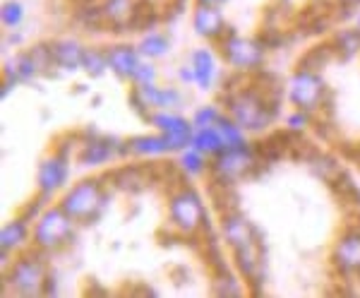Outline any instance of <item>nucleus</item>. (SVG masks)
Masks as SVG:
<instances>
[{"label":"nucleus","mask_w":360,"mask_h":298,"mask_svg":"<svg viewBox=\"0 0 360 298\" xmlns=\"http://www.w3.org/2000/svg\"><path fill=\"white\" fill-rule=\"evenodd\" d=\"M226 108H229V116L238 120V125L250 132L266 130L276 118V99L266 94V87L262 85L236 89L226 99Z\"/></svg>","instance_id":"obj_1"},{"label":"nucleus","mask_w":360,"mask_h":298,"mask_svg":"<svg viewBox=\"0 0 360 298\" xmlns=\"http://www.w3.org/2000/svg\"><path fill=\"white\" fill-rule=\"evenodd\" d=\"M75 236H77V221L58 204V207L44 209L41 217L34 221L32 248L44 255L58 253V250H63L65 245L72 243Z\"/></svg>","instance_id":"obj_2"},{"label":"nucleus","mask_w":360,"mask_h":298,"mask_svg":"<svg viewBox=\"0 0 360 298\" xmlns=\"http://www.w3.org/2000/svg\"><path fill=\"white\" fill-rule=\"evenodd\" d=\"M108 195L98 178H84L60 197V207L77 224H94L106 209Z\"/></svg>","instance_id":"obj_3"},{"label":"nucleus","mask_w":360,"mask_h":298,"mask_svg":"<svg viewBox=\"0 0 360 298\" xmlns=\"http://www.w3.org/2000/svg\"><path fill=\"white\" fill-rule=\"evenodd\" d=\"M205 224V204L200 192L193 188H178L168 197V226L178 236H195Z\"/></svg>","instance_id":"obj_4"},{"label":"nucleus","mask_w":360,"mask_h":298,"mask_svg":"<svg viewBox=\"0 0 360 298\" xmlns=\"http://www.w3.org/2000/svg\"><path fill=\"white\" fill-rule=\"evenodd\" d=\"M46 277H49V270H46L44 253L34 248L32 253L20 255L10 265V270H5V282L10 284L13 294L17 296H41Z\"/></svg>","instance_id":"obj_5"},{"label":"nucleus","mask_w":360,"mask_h":298,"mask_svg":"<svg viewBox=\"0 0 360 298\" xmlns=\"http://www.w3.org/2000/svg\"><path fill=\"white\" fill-rule=\"evenodd\" d=\"M219 51L226 66H231L236 73H255V70L262 68L264 56H266V46L259 39H245L238 37L236 32L226 34L219 41Z\"/></svg>","instance_id":"obj_6"},{"label":"nucleus","mask_w":360,"mask_h":298,"mask_svg":"<svg viewBox=\"0 0 360 298\" xmlns=\"http://www.w3.org/2000/svg\"><path fill=\"white\" fill-rule=\"evenodd\" d=\"M255 166H257V149L245 142L243 147L224 149L219 156H214L209 171H212V178L217 185H231L236 180L250 176Z\"/></svg>","instance_id":"obj_7"},{"label":"nucleus","mask_w":360,"mask_h":298,"mask_svg":"<svg viewBox=\"0 0 360 298\" xmlns=\"http://www.w3.org/2000/svg\"><path fill=\"white\" fill-rule=\"evenodd\" d=\"M288 99L295 108L307 111V113H315L324 106V101L329 99V89L324 85V80L319 77L315 70L298 68L288 80Z\"/></svg>","instance_id":"obj_8"},{"label":"nucleus","mask_w":360,"mask_h":298,"mask_svg":"<svg viewBox=\"0 0 360 298\" xmlns=\"http://www.w3.org/2000/svg\"><path fill=\"white\" fill-rule=\"evenodd\" d=\"M149 123H152L156 130L166 137L171 151H183L190 147V142H193L195 125H193V120L183 118V116L171 113V111H154Z\"/></svg>","instance_id":"obj_9"},{"label":"nucleus","mask_w":360,"mask_h":298,"mask_svg":"<svg viewBox=\"0 0 360 298\" xmlns=\"http://www.w3.org/2000/svg\"><path fill=\"white\" fill-rule=\"evenodd\" d=\"M68 176H70V156L60 154V151H53V154H49L39 163L37 188L41 195L51 197L68 183Z\"/></svg>","instance_id":"obj_10"},{"label":"nucleus","mask_w":360,"mask_h":298,"mask_svg":"<svg viewBox=\"0 0 360 298\" xmlns=\"http://www.w3.org/2000/svg\"><path fill=\"white\" fill-rule=\"evenodd\" d=\"M193 29L197 37L212 41V44H219L226 34L231 32V27L226 25V17L221 13V8L217 5H195V13H193Z\"/></svg>","instance_id":"obj_11"},{"label":"nucleus","mask_w":360,"mask_h":298,"mask_svg":"<svg viewBox=\"0 0 360 298\" xmlns=\"http://www.w3.org/2000/svg\"><path fill=\"white\" fill-rule=\"evenodd\" d=\"M332 262L341 274H360V229H348L336 238Z\"/></svg>","instance_id":"obj_12"},{"label":"nucleus","mask_w":360,"mask_h":298,"mask_svg":"<svg viewBox=\"0 0 360 298\" xmlns=\"http://www.w3.org/2000/svg\"><path fill=\"white\" fill-rule=\"evenodd\" d=\"M221 236L224 241L231 245L233 250H240V248H250V245H257V233H255L252 224L243 217L240 212L236 209H229L224 212L221 217Z\"/></svg>","instance_id":"obj_13"},{"label":"nucleus","mask_w":360,"mask_h":298,"mask_svg":"<svg viewBox=\"0 0 360 298\" xmlns=\"http://www.w3.org/2000/svg\"><path fill=\"white\" fill-rule=\"evenodd\" d=\"M106 51H108V68H111V73L115 75V77L132 80L137 66L142 63L139 61V56L142 54H139L135 46H130V44H115Z\"/></svg>","instance_id":"obj_14"},{"label":"nucleus","mask_w":360,"mask_h":298,"mask_svg":"<svg viewBox=\"0 0 360 298\" xmlns=\"http://www.w3.org/2000/svg\"><path fill=\"white\" fill-rule=\"evenodd\" d=\"M171 151L166 137L161 135H137L120 144V154L125 156H164Z\"/></svg>","instance_id":"obj_15"},{"label":"nucleus","mask_w":360,"mask_h":298,"mask_svg":"<svg viewBox=\"0 0 360 298\" xmlns=\"http://www.w3.org/2000/svg\"><path fill=\"white\" fill-rule=\"evenodd\" d=\"M120 149H115V142L111 137H89L86 142L79 144V161L86 166H101L108 159H113V154Z\"/></svg>","instance_id":"obj_16"},{"label":"nucleus","mask_w":360,"mask_h":298,"mask_svg":"<svg viewBox=\"0 0 360 298\" xmlns=\"http://www.w3.org/2000/svg\"><path fill=\"white\" fill-rule=\"evenodd\" d=\"M53 49L56 66L65 73H75V70L82 68V58H84V46L75 39H58L51 44Z\"/></svg>","instance_id":"obj_17"},{"label":"nucleus","mask_w":360,"mask_h":298,"mask_svg":"<svg viewBox=\"0 0 360 298\" xmlns=\"http://www.w3.org/2000/svg\"><path fill=\"white\" fill-rule=\"evenodd\" d=\"M101 13L108 27L123 29V27H132L137 15V5L135 0H103Z\"/></svg>","instance_id":"obj_18"},{"label":"nucleus","mask_w":360,"mask_h":298,"mask_svg":"<svg viewBox=\"0 0 360 298\" xmlns=\"http://www.w3.org/2000/svg\"><path fill=\"white\" fill-rule=\"evenodd\" d=\"M190 66H193L195 73V85L200 89H212L214 80H217V58L209 49H197L193 51V58H190Z\"/></svg>","instance_id":"obj_19"},{"label":"nucleus","mask_w":360,"mask_h":298,"mask_svg":"<svg viewBox=\"0 0 360 298\" xmlns=\"http://www.w3.org/2000/svg\"><path fill=\"white\" fill-rule=\"evenodd\" d=\"M139 92V97L144 99L149 108H156V111H168L173 106H178L183 101V97L178 94L173 87H156V85H142V87H135Z\"/></svg>","instance_id":"obj_20"},{"label":"nucleus","mask_w":360,"mask_h":298,"mask_svg":"<svg viewBox=\"0 0 360 298\" xmlns=\"http://www.w3.org/2000/svg\"><path fill=\"white\" fill-rule=\"evenodd\" d=\"M41 73L37 66V61L32 58V54H17L15 58H10L8 63H5V80L10 82H32L37 75Z\"/></svg>","instance_id":"obj_21"},{"label":"nucleus","mask_w":360,"mask_h":298,"mask_svg":"<svg viewBox=\"0 0 360 298\" xmlns=\"http://www.w3.org/2000/svg\"><path fill=\"white\" fill-rule=\"evenodd\" d=\"M29 224H32V221H27L25 217L10 219L8 224L0 229V250L13 253V250L22 248V245L29 241Z\"/></svg>","instance_id":"obj_22"},{"label":"nucleus","mask_w":360,"mask_h":298,"mask_svg":"<svg viewBox=\"0 0 360 298\" xmlns=\"http://www.w3.org/2000/svg\"><path fill=\"white\" fill-rule=\"evenodd\" d=\"M190 147L200 149L205 156H219L221 151L226 149L224 147V139L221 135H219L217 125L214 128H197V130L193 132V142H190Z\"/></svg>","instance_id":"obj_23"},{"label":"nucleus","mask_w":360,"mask_h":298,"mask_svg":"<svg viewBox=\"0 0 360 298\" xmlns=\"http://www.w3.org/2000/svg\"><path fill=\"white\" fill-rule=\"evenodd\" d=\"M217 130L219 135L224 139V147L226 149H233V147H243L245 144V128L238 125V120L233 116L221 113V118L217 120Z\"/></svg>","instance_id":"obj_24"},{"label":"nucleus","mask_w":360,"mask_h":298,"mask_svg":"<svg viewBox=\"0 0 360 298\" xmlns=\"http://www.w3.org/2000/svg\"><path fill=\"white\" fill-rule=\"evenodd\" d=\"M168 49H171V41H168L166 34H161V32L144 34L137 44V51L144 58H164L168 54Z\"/></svg>","instance_id":"obj_25"},{"label":"nucleus","mask_w":360,"mask_h":298,"mask_svg":"<svg viewBox=\"0 0 360 298\" xmlns=\"http://www.w3.org/2000/svg\"><path fill=\"white\" fill-rule=\"evenodd\" d=\"M180 171L188 173V176H202V173L209 171V163H207V156L202 154L200 149L195 147H188L180 151Z\"/></svg>","instance_id":"obj_26"},{"label":"nucleus","mask_w":360,"mask_h":298,"mask_svg":"<svg viewBox=\"0 0 360 298\" xmlns=\"http://www.w3.org/2000/svg\"><path fill=\"white\" fill-rule=\"evenodd\" d=\"M82 70L91 77H101L108 68V51L106 49H84V58H82Z\"/></svg>","instance_id":"obj_27"},{"label":"nucleus","mask_w":360,"mask_h":298,"mask_svg":"<svg viewBox=\"0 0 360 298\" xmlns=\"http://www.w3.org/2000/svg\"><path fill=\"white\" fill-rule=\"evenodd\" d=\"M334 51L336 54H341L344 58H351L360 54V29H341V32H336V37L332 41Z\"/></svg>","instance_id":"obj_28"},{"label":"nucleus","mask_w":360,"mask_h":298,"mask_svg":"<svg viewBox=\"0 0 360 298\" xmlns=\"http://www.w3.org/2000/svg\"><path fill=\"white\" fill-rule=\"evenodd\" d=\"M236 253V267L245 279H252L259 270V258H257V245H250V248L233 250Z\"/></svg>","instance_id":"obj_29"},{"label":"nucleus","mask_w":360,"mask_h":298,"mask_svg":"<svg viewBox=\"0 0 360 298\" xmlns=\"http://www.w3.org/2000/svg\"><path fill=\"white\" fill-rule=\"evenodd\" d=\"M0 20H3L5 29L20 27L22 20H25V5L17 3V0H8V3H3V13H0Z\"/></svg>","instance_id":"obj_30"},{"label":"nucleus","mask_w":360,"mask_h":298,"mask_svg":"<svg viewBox=\"0 0 360 298\" xmlns=\"http://www.w3.org/2000/svg\"><path fill=\"white\" fill-rule=\"evenodd\" d=\"M219 118H221V111H219L217 106H202V108L195 111L193 125H195V130L197 128H214Z\"/></svg>","instance_id":"obj_31"},{"label":"nucleus","mask_w":360,"mask_h":298,"mask_svg":"<svg viewBox=\"0 0 360 298\" xmlns=\"http://www.w3.org/2000/svg\"><path fill=\"white\" fill-rule=\"evenodd\" d=\"M29 54H32V58L37 61V66H39L41 73H49V70L56 66V58H53V49H51V44L34 46Z\"/></svg>","instance_id":"obj_32"},{"label":"nucleus","mask_w":360,"mask_h":298,"mask_svg":"<svg viewBox=\"0 0 360 298\" xmlns=\"http://www.w3.org/2000/svg\"><path fill=\"white\" fill-rule=\"evenodd\" d=\"M132 85L135 87H142V85H156V68L152 63H139L135 75H132Z\"/></svg>","instance_id":"obj_33"},{"label":"nucleus","mask_w":360,"mask_h":298,"mask_svg":"<svg viewBox=\"0 0 360 298\" xmlns=\"http://www.w3.org/2000/svg\"><path fill=\"white\" fill-rule=\"evenodd\" d=\"M307 123H310V113H307V111H300V108H295L286 118V125L291 132H303L307 128Z\"/></svg>","instance_id":"obj_34"},{"label":"nucleus","mask_w":360,"mask_h":298,"mask_svg":"<svg viewBox=\"0 0 360 298\" xmlns=\"http://www.w3.org/2000/svg\"><path fill=\"white\" fill-rule=\"evenodd\" d=\"M178 77L183 80V82H195V73H193V66H190V68H180Z\"/></svg>","instance_id":"obj_35"},{"label":"nucleus","mask_w":360,"mask_h":298,"mask_svg":"<svg viewBox=\"0 0 360 298\" xmlns=\"http://www.w3.org/2000/svg\"><path fill=\"white\" fill-rule=\"evenodd\" d=\"M195 3H202V5H217V8H221L226 0H195Z\"/></svg>","instance_id":"obj_36"},{"label":"nucleus","mask_w":360,"mask_h":298,"mask_svg":"<svg viewBox=\"0 0 360 298\" xmlns=\"http://www.w3.org/2000/svg\"><path fill=\"white\" fill-rule=\"evenodd\" d=\"M344 8H356V5H360V0H339Z\"/></svg>","instance_id":"obj_37"},{"label":"nucleus","mask_w":360,"mask_h":298,"mask_svg":"<svg viewBox=\"0 0 360 298\" xmlns=\"http://www.w3.org/2000/svg\"><path fill=\"white\" fill-rule=\"evenodd\" d=\"M358 29H360V17H358Z\"/></svg>","instance_id":"obj_38"}]
</instances>
